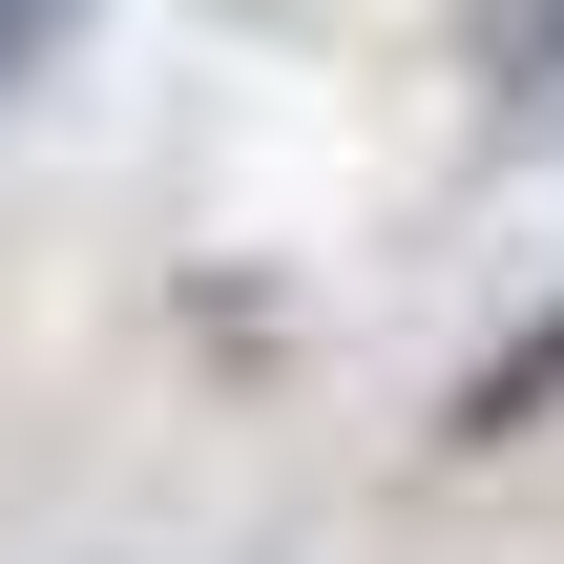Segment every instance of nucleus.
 <instances>
[{"mask_svg": "<svg viewBox=\"0 0 564 564\" xmlns=\"http://www.w3.org/2000/svg\"><path fill=\"white\" fill-rule=\"evenodd\" d=\"M21 42H42V0H0V84H21Z\"/></svg>", "mask_w": 564, "mask_h": 564, "instance_id": "1", "label": "nucleus"}]
</instances>
